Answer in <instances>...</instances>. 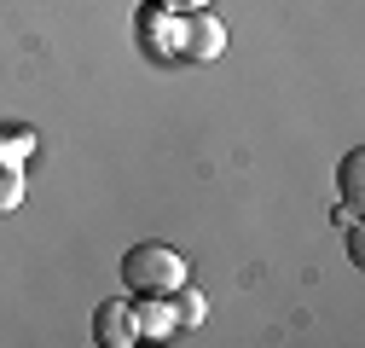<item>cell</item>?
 Segmentation results:
<instances>
[{
	"label": "cell",
	"instance_id": "6da1fadb",
	"mask_svg": "<svg viewBox=\"0 0 365 348\" xmlns=\"http://www.w3.org/2000/svg\"><path fill=\"white\" fill-rule=\"evenodd\" d=\"M186 279H192V267H186V255H180L174 244H133L122 255V285L133 296H168Z\"/></svg>",
	"mask_w": 365,
	"mask_h": 348
},
{
	"label": "cell",
	"instance_id": "7a4b0ae2",
	"mask_svg": "<svg viewBox=\"0 0 365 348\" xmlns=\"http://www.w3.org/2000/svg\"><path fill=\"white\" fill-rule=\"evenodd\" d=\"M174 53L192 58V64H215V58L226 53V24H220L209 6L180 12V18H174Z\"/></svg>",
	"mask_w": 365,
	"mask_h": 348
},
{
	"label": "cell",
	"instance_id": "3957f363",
	"mask_svg": "<svg viewBox=\"0 0 365 348\" xmlns=\"http://www.w3.org/2000/svg\"><path fill=\"white\" fill-rule=\"evenodd\" d=\"M93 342H105V348H133L140 342V319H133V302H99L93 308Z\"/></svg>",
	"mask_w": 365,
	"mask_h": 348
},
{
	"label": "cell",
	"instance_id": "277c9868",
	"mask_svg": "<svg viewBox=\"0 0 365 348\" xmlns=\"http://www.w3.org/2000/svg\"><path fill=\"white\" fill-rule=\"evenodd\" d=\"M133 319H140V337L151 342H174V314H168V296H133Z\"/></svg>",
	"mask_w": 365,
	"mask_h": 348
},
{
	"label": "cell",
	"instance_id": "5b68a950",
	"mask_svg": "<svg viewBox=\"0 0 365 348\" xmlns=\"http://www.w3.org/2000/svg\"><path fill=\"white\" fill-rule=\"evenodd\" d=\"M168 314H174V331H197V325L209 319V296L186 279V285H174V290H168Z\"/></svg>",
	"mask_w": 365,
	"mask_h": 348
},
{
	"label": "cell",
	"instance_id": "8992f818",
	"mask_svg": "<svg viewBox=\"0 0 365 348\" xmlns=\"http://www.w3.org/2000/svg\"><path fill=\"white\" fill-rule=\"evenodd\" d=\"M336 192H342V203L359 209V198H365V151H348V157H342V168H336Z\"/></svg>",
	"mask_w": 365,
	"mask_h": 348
},
{
	"label": "cell",
	"instance_id": "52a82bcc",
	"mask_svg": "<svg viewBox=\"0 0 365 348\" xmlns=\"http://www.w3.org/2000/svg\"><path fill=\"white\" fill-rule=\"evenodd\" d=\"M29 151H35V134L29 128H0V163H29Z\"/></svg>",
	"mask_w": 365,
	"mask_h": 348
},
{
	"label": "cell",
	"instance_id": "ba28073f",
	"mask_svg": "<svg viewBox=\"0 0 365 348\" xmlns=\"http://www.w3.org/2000/svg\"><path fill=\"white\" fill-rule=\"evenodd\" d=\"M24 203V168L18 163H0V215H12Z\"/></svg>",
	"mask_w": 365,
	"mask_h": 348
},
{
	"label": "cell",
	"instance_id": "9c48e42d",
	"mask_svg": "<svg viewBox=\"0 0 365 348\" xmlns=\"http://www.w3.org/2000/svg\"><path fill=\"white\" fill-rule=\"evenodd\" d=\"M163 12H197V6H209V0H157Z\"/></svg>",
	"mask_w": 365,
	"mask_h": 348
}]
</instances>
